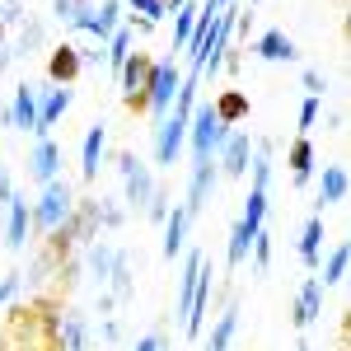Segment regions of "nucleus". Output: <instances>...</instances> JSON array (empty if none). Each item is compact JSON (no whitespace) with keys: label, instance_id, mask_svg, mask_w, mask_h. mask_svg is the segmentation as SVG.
I'll return each mask as SVG.
<instances>
[{"label":"nucleus","instance_id":"f257e3e1","mask_svg":"<svg viewBox=\"0 0 351 351\" xmlns=\"http://www.w3.org/2000/svg\"><path fill=\"white\" fill-rule=\"evenodd\" d=\"M225 132H234V127H225L216 117V104H197V108H192V122H188L192 160H211L220 150V141H225Z\"/></svg>","mask_w":351,"mask_h":351},{"label":"nucleus","instance_id":"f03ea898","mask_svg":"<svg viewBox=\"0 0 351 351\" xmlns=\"http://www.w3.org/2000/svg\"><path fill=\"white\" fill-rule=\"evenodd\" d=\"M183 84V71L173 61H150V75H145V108L150 112H169L173 108V94Z\"/></svg>","mask_w":351,"mask_h":351},{"label":"nucleus","instance_id":"7ed1b4c3","mask_svg":"<svg viewBox=\"0 0 351 351\" xmlns=\"http://www.w3.org/2000/svg\"><path fill=\"white\" fill-rule=\"evenodd\" d=\"M28 216H33V225H38V230L56 234V230L71 220V188H66V183H47V188H43V197H38V206H33Z\"/></svg>","mask_w":351,"mask_h":351},{"label":"nucleus","instance_id":"20e7f679","mask_svg":"<svg viewBox=\"0 0 351 351\" xmlns=\"http://www.w3.org/2000/svg\"><path fill=\"white\" fill-rule=\"evenodd\" d=\"M248 160H253V141H248V132H225V141H220L216 150V169L225 173V178H243L248 173Z\"/></svg>","mask_w":351,"mask_h":351},{"label":"nucleus","instance_id":"39448f33","mask_svg":"<svg viewBox=\"0 0 351 351\" xmlns=\"http://www.w3.org/2000/svg\"><path fill=\"white\" fill-rule=\"evenodd\" d=\"M117 169H122V178H127V202L145 211V206H150V197H155V178H150V164L136 160L132 150H127V155H117Z\"/></svg>","mask_w":351,"mask_h":351},{"label":"nucleus","instance_id":"423d86ee","mask_svg":"<svg viewBox=\"0 0 351 351\" xmlns=\"http://www.w3.org/2000/svg\"><path fill=\"white\" fill-rule=\"evenodd\" d=\"M253 56H263V61H295L300 47H295V38L286 33V28H263L258 38H253V47H248Z\"/></svg>","mask_w":351,"mask_h":351},{"label":"nucleus","instance_id":"0eeeda50","mask_svg":"<svg viewBox=\"0 0 351 351\" xmlns=\"http://www.w3.org/2000/svg\"><path fill=\"white\" fill-rule=\"evenodd\" d=\"M216 155H211V160H197L192 164V183H188V202H183V211H188V216H197V211H202V206H206V192L216 188Z\"/></svg>","mask_w":351,"mask_h":351},{"label":"nucleus","instance_id":"6e6552de","mask_svg":"<svg viewBox=\"0 0 351 351\" xmlns=\"http://www.w3.org/2000/svg\"><path fill=\"white\" fill-rule=\"evenodd\" d=\"M324 314V281L309 276L300 286V300H295V328H314V319Z\"/></svg>","mask_w":351,"mask_h":351},{"label":"nucleus","instance_id":"1a4fd4ad","mask_svg":"<svg viewBox=\"0 0 351 351\" xmlns=\"http://www.w3.org/2000/svg\"><path fill=\"white\" fill-rule=\"evenodd\" d=\"M38 94H43V84H19V89H14L10 127H24V132H33V127H38Z\"/></svg>","mask_w":351,"mask_h":351},{"label":"nucleus","instance_id":"9d476101","mask_svg":"<svg viewBox=\"0 0 351 351\" xmlns=\"http://www.w3.org/2000/svg\"><path fill=\"white\" fill-rule=\"evenodd\" d=\"M66 108H71V89H47V94H38V127H33V136H47Z\"/></svg>","mask_w":351,"mask_h":351},{"label":"nucleus","instance_id":"9b49d317","mask_svg":"<svg viewBox=\"0 0 351 351\" xmlns=\"http://www.w3.org/2000/svg\"><path fill=\"white\" fill-rule=\"evenodd\" d=\"M56 164H61V145H56L52 136H38V145H33V178L43 188L56 183Z\"/></svg>","mask_w":351,"mask_h":351},{"label":"nucleus","instance_id":"f8f14e48","mask_svg":"<svg viewBox=\"0 0 351 351\" xmlns=\"http://www.w3.org/2000/svg\"><path fill=\"white\" fill-rule=\"evenodd\" d=\"M5 211H10V220H5V248H10V253H19V248H24L28 225H33V216H28L24 197H10V202H5Z\"/></svg>","mask_w":351,"mask_h":351},{"label":"nucleus","instance_id":"ddd939ff","mask_svg":"<svg viewBox=\"0 0 351 351\" xmlns=\"http://www.w3.org/2000/svg\"><path fill=\"white\" fill-rule=\"evenodd\" d=\"M104 145H108V132H104V122H94V127L84 132V150H80V173H84V178H99Z\"/></svg>","mask_w":351,"mask_h":351},{"label":"nucleus","instance_id":"4468645a","mask_svg":"<svg viewBox=\"0 0 351 351\" xmlns=\"http://www.w3.org/2000/svg\"><path fill=\"white\" fill-rule=\"evenodd\" d=\"M188 211L183 206H173L169 216H164V258H178L183 253V243H188Z\"/></svg>","mask_w":351,"mask_h":351},{"label":"nucleus","instance_id":"2eb2a0df","mask_svg":"<svg viewBox=\"0 0 351 351\" xmlns=\"http://www.w3.org/2000/svg\"><path fill=\"white\" fill-rule=\"evenodd\" d=\"M347 169L342 164H328L324 178H319V206H337V202H347Z\"/></svg>","mask_w":351,"mask_h":351},{"label":"nucleus","instance_id":"dca6fc26","mask_svg":"<svg viewBox=\"0 0 351 351\" xmlns=\"http://www.w3.org/2000/svg\"><path fill=\"white\" fill-rule=\"evenodd\" d=\"M104 47H108V52H104L108 71H117V75H122V66H127V56H132V28L117 24V28H112V38L104 43Z\"/></svg>","mask_w":351,"mask_h":351},{"label":"nucleus","instance_id":"f3484780","mask_svg":"<svg viewBox=\"0 0 351 351\" xmlns=\"http://www.w3.org/2000/svg\"><path fill=\"white\" fill-rule=\"evenodd\" d=\"M319 248H324V216H309L304 234H300V263L319 267Z\"/></svg>","mask_w":351,"mask_h":351},{"label":"nucleus","instance_id":"a211bd4d","mask_svg":"<svg viewBox=\"0 0 351 351\" xmlns=\"http://www.w3.org/2000/svg\"><path fill=\"white\" fill-rule=\"evenodd\" d=\"M145 75H150V61L141 52L127 56V66H122V94L127 99H136V94H145Z\"/></svg>","mask_w":351,"mask_h":351},{"label":"nucleus","instance_id":"6ab92c4d","mask_svg":"<svg viewBox=\"0 0 351 351\" xmlns=\"http://www.w3.org/2000/svg\"><path fill=\"white\" fill-rule=\"evenodd\" d=\"M234 332H239V309L230 304V309H225V314L216 319V328H211V337H206V351H230Z\"/></svg>","mask_w":351,"mask_h":351},{"label":"nucleus","instance_id":"aec40b11","mask_svg":"<svg viewBox=\"0 0 351 351\" xmlns=\"http://www.w3.org/2000/svg\"><path fill=\"white\" fill-rule=\"evenodd\" d=\"M291 173H295L300 188L314 178V145H309V136H300L295 145H291Z\"/></svg>","mask_w":351,"mask_h":351},{"label":"nucleus","instance_id":"412c9836","mask_svg":"<svg viewBox=\"0 0 351 351\" xmlns=\"http://www.w3.org/2000/svg\"><path fill=\"white\" fill-rule=\"evenodd\" d=\"M263 220H267V192H263V188H248V206H243L239 225H248V230L258 234V230H263Z\"/></svg>","mask_w":351,"mask_h":351},{"label":"nucleus","instance_id":"4be33fe9","mask_svg":"<svg viewBox=\"0 0 351 351\" xmlns=\"http://www.w3.org/2000/svg\"><path fill=\"white\" fill-rule=\"evenodd\" d=\"M80 56H75V47H56L52 52V80H75L80 75Z\"/></svg>","mask_w":351,"mask_h":351},{"label":"nucleus","instance_id":"5701e85b","mask_svg":"<svg viewBox=\"0 0 351 351\" xmlns=\"http://www.w3.org/2000/svg\"><path fill=\"white\" fill-rule=\"evenodd\" d=\"M192 24H197V0H183V5L173 10V38H178V47L192 43Z\"/></svg>","mask_w":351,"mask_h":351},{"label":"nucleus","instance_id":"b1692460","mask_svg":"<svg viewBox=\"0 0 351 351\" xmlns=\"http://www.w3.org/2000/svg\"><path fill=\"white\" fill-rule=\"evenodd\" d=\"M112 304L132 295V267H127V253H112Z\"/></svg>","mask_w":351,"mask_h":351},{"label":"nucleus","instance_id":"393cba45","mask_svg":"<svg viewBox=\"0 0 351 351\" xmlns=\"http://www.w3.org/2000/svg\"><path fill=\"white\" fill-rule=\"evenodd\" d=\"M347 258H351V248H347V243H337V248L328 253V267H324V286H337V281L347 276Z\"/></svg>","mask_w":351,"mask_h":351},{"label":"nucleus","instance_id":"a878e982","mask_svg":"<svg viewBox=\"0 0 351 351\" xmlns=\"http://www.w3.org/2000/svg\"><path fill=\"white\" fill-rule=\"evenodd\" d=\"M243 112H248V99H243V94H225V99L216 104V117L225 122V127H234Z\"/></svg>","mask_w":351,"mask_h":351},{"label":"nucleus","instance_id":"bb28decb","mask_svg":"<svg viewBox=\"0 0 351 351\" xmlns=\"http://www.w3.org/2000/svg\"><path fill=\"white\" fill-rule=\"evenodd\" d=\"M61 332H66V351H84V319L80 314H66Z\"/></svg>","mask_w":351,"mask_h":351},{"label":"nucleus","instance_id":"cd10ccee","mask_svg":"<svg viewBox=\"0 0 351 351\" xmlns=\"http://www.w3.org/2000/svg\"><path fill=\"white\" fill-rule=\"evenodd\" d=\"M122 5H132V10L141 14V19H145V24H160L164 14H169V10H164V0H122Z\"/></svg>","mask_w":351,"mask_h":351},{"label":"nucleus","instance_id":"c85d7f7f","mask_svg":"<svg viewBox=\"0 0 351 351\" xmlns=\"http://www.w3.org/2000/svg\"><path fill=\"white\" fill-rule=\"evenodd\" d=\"M319 108H324V99H309V94H304V104H300V127H295L300 136L314 132V122H319Z\"/></svg>","mask_w":351,"mask_h":351},{"label":"nucleus","instance_id":"c756f323","mask_svg":"<svg viewBox=\"0 0 351 351\" xmlns=\"http://www.w3.org/2000/svg\"><path fill=\"white\" fill-rule=\"evenodd\" d=\"M253 263H258V271L271 263V234L267 230H258V239H253Z\"/></svg>","mask_w":351,"mask_h":351},{"label":"nucleus","instance_id":"7c9ffc66","mask_svg":"<svg viewBox=\"0 0 351 351\" xmlns=\"http://www.w3.org/2000/svg\"><path fill=\"white\" fill-rule=\"evenodd\" d=\"M300 80H304V94H309V99H324V75H319V71H304V75H300Z\"/></svg>","mask_w":351,"mask_h":351},{"label":"nucleus","instance_id":"2f4dec72","mask_svg":"<svg viewBox=\"0 0 351 351\" xmlns=\"http://www.w3.org/2000/svg\"><path fill=\"white\" fill-rule=\"evenodd\" d=\"M19 281H24L19 271H10V276L0 281V304H5V300H14V291H19Z\"/></svg>","mask_w":351,"mask_h":351},{"label":"nucleus","instance_id":"473e14b6","mask_svg":"<svg viewBox=\"0 0 351 351\" xmlns=\"http://www.w3.org/2000/svg\"><path fill=\"white\" fill-rule=\"evenodd\" d=\"M145 216H150V220H164V216H169V202H164L160 192L150 197V206H145Z\"/></svg>","mask_w":351,"mask_h":351},{"label":"nucleus","instance_id":"72a5a7b5","mask_svg":"<svg viewBox=\"0 0 351 351\" xmlns=\"http://www.w3.org/2000/svg\"><path fill=\"white\" fill-rule=\"evenodd\" d=\"M136 351H164L160 332H145V337H141V342H136Z\"/></svg>","mask_w":351,"mask_h":351},{"label":"nucleus","instance_id":"f704fd0d","mask_svg":"<svg viewBox=\"0 0 351 351\" xmlns=\"http://www.w3.org/2000/svg\"><path fill=\"white\" fill-rule=\"evenodd\" d=\"M75 5H80V0H56L52 10H56V19H66V24H71V14H75Z\"/></svg>","mask_w":351,"mask_h":351},{"label":"nucleus","instance_id":"c9c22d12","mask_svg":"<svg viewBox=\"0 0 351 351\" xmlns=\"http://www.w3.org/2000/svg\"><path fill=\"white\" fill-rule=\"evenodd\" d=\"M10 197H14V183H10V173L0 169V202H10Z\"/></svg>","mask_w":351,"mask_h":351},{"label":"nucleus","instance_id":"e433bc0d","mask_svg":"<svg viewBox=\"0 0 351 351\" xmlns=\"http://www.w3.org/2000/svg\"><path fill=\"white\" fill-rule=\"evenodd\" d=\"M300 351H314V347H304V342H300Z\"/></svg>","mask_w":351,"mask_h":351},{"label":"nucleus","instance_id":"4c0bfd02","mask_svg":"<svg viewBox=\"0 0 351 351\" xmlns=\"http://www.w3.org/2000/svg\"><path fill=\"white\" fill-rule=\"evenodd\" d=\"M248 5H258V0H248Z\"/></svg>","mask_w":351,"mask_h":351}]
</instances>
